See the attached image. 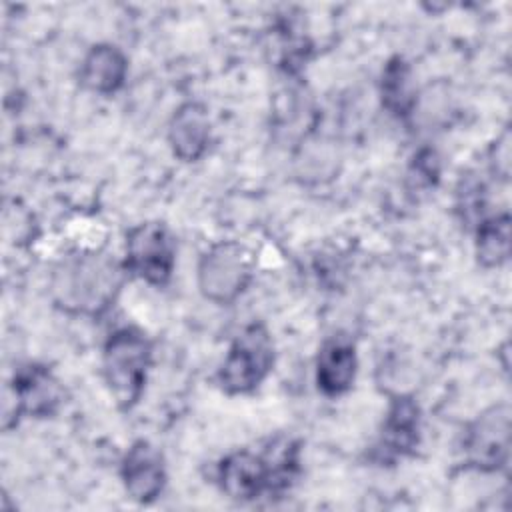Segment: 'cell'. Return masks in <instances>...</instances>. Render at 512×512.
Returning <instances> with one entry per match:
<instances>
[{
  "instance_id": "6da1fadb",
  "label": "cell",
  "mask_w": 512,
  "mask_h": 512,
  "mask_svg": "<svg viewBox=\"0 0 512 512\" xmlns=\"http://www.w3.org/2000/svg\"><path fill=\"white\" fill-rule=\"evenodd\" d=\"M126 274L124 264L106 252H70L50 272V300L64 314L98 318L118 300Z\"/></svg>"
},
{
  "instance_id": "7a4b0ae2",
  "label": "cell",
  "mask_w": 512,
  "mask_h": 512,
  "mask_svg": "<svg viewBox=\"0 0 512 512\" xmlns=\"http://www.w3.org/2000/svg\"><path fill=\"white\" fill-rule=\"evenodd\" d=\"M152 368V342L136 326L116 328L102 348V376L122 410H130L142 398Z\"/></svg>"
},
{
  "instance_id": "3957f363",
  "label": "cell",
  "mask_w": 512,
  "mask_h": 512,
  "mask_svg": "<svg viewBox=\"0 0 512 512\" xmlns=\"http://www.w3.org/2000/svg\"><path fill=\"white\" fill-rule=\"evenodd\" d=\"M254 270L256 260L246 244L220 240L202 252L196 266V284L208 302L230 306L248 290Z\"/></svg>"
},
{
  "instance_id": "277c9868",
  "label": "cell",
  "mask_w": 512,
  "mask_h": 512,
  "mask_svg": "<svg viewBox=\"0 0 512 512\" xmlns=\"http://www.w3.org/2000/svg\"><path fill=\"white\" fill-rule=\"evenodd\" d=\"M274 366V342L262 322L242 328L232 340L216 374L218 386L228 396L254 392Z\"/></svg>"
},
{
  "instance_id": "5b68a950",
  "label": "cell",
  "mask_w": 512,
  "mask_h": 512,
  "mask_svg": "<svg viewBox=\"0 0 512 512\" xmlns=\"http://www.w3.org/2000/svg\"><path fill=\"white\" fill-rule=\"evenodd\" d=\"M122 264L130 276L156 288L166 286L176 266V242L166 224L148 220L132 226L126 232Z\"/></svg>"
},
{
  "instance_id": "8992f818",
  "label": "cell",
  "mask_w": 512,
  "mask_h": 512,
  "mask_svg": "<svg viewBox=\"0 0 512 512\" xmlns=\"http://www.w3.org/2000/svg\"><path fill=\"white\" fill-rule=\"evenodd\" d=\"M510 420L508 402L492 404L466 424L460 440L464 466L478 472H498L510 458Z\"/></svg>"
},
{
  "instance_id": "52a82bcc",
  "label": "cell",
  "mask_w": 512,
  "mask_h": 512,
  "mask_svg": "<svg viewBox=\"0 0 512 512\" xmlns=\"http://www.w3.org/2000/svg\"><path fill=\"white\" fill-rule=\"evenodd\" d=\"M12 408L4 410V424L8 418L18 422L22 416L48 418L56 414L62 404V386L48 366L28 362L14 370L8 384Z\"/></svg>"
},
{
  "instance_id": "ba28073f",
  "label": "cell",
  "mask_w": 512,
  "mask_h": 512,
  "mask_svg": "<svg viewBox=\"0 0 512 512\" xmlns=\"http://www.w3.org/2000/svg\"><path fill=\"white\" fill-rule=\"evenodd\" d=\"M216 484L224 496L236 502H252L264 494L276 496L272 468L264 452L234 450L216 466Z\"/></svg>"
},
{
  "instance_id": "9c48e42d",
  "label": "cell",
  "mask_w": 512,
  "mask_h": 512,
  "mask_svg": "<svg viewBox=\"0 0 512 512\" xmlns=\"http://www.w3.org/2000/svg\"><path fill=\"white\" fill-rule=\"evenodd\" d=\"M420 420V406L410 394L392 396L370 458L384 466L410 456L420 442Z\"/></svg>"
},
{
  "instance_id": "30bf717a",
  "label": "cell",
  "mask_w": 512,
  "mask_h": 512,
  "mask_svg": "<svg viewBox=\"0 0 512 512\" xmlns=\"http://www.w3.org/2000/svg\"><path fill=\"white\" fill-rule=\"evenodd\" d=\"M126 494L138 504H152L164 492L166 464L160 450L148 440H136L120 462Z\"/></svg>"
},
{
  "instance_id": "8fae6325",
  "label": "cell",
  "mask_w": 512,
  "mask_h": 512,
  "mask_svg": "<svg viewBox=\"0 0 512 512\" xmlns=\"http://www.w3.org/2000/svg\"><path fill=\"white\" fill-rule=\"evenodd\" d=\"M166 140L180 162H198L212 142V122L202 102H182L170 116Z\"/></svg>"
},
{
  "instance_id": "7c38bea8",
  "label": "cell",
  "mask_w": 512,
  "mask_h": 512,
  "mask_svg": "<svg viewBox=\"0 0 512 512\" xmlns=\"http://www.w3.org/2000/svg\"><path fill=\"white\" fill-rule=\"evenodd\" d=\"M358 374V356L350 340L342 336L328 338L316 356V386L328 398L346 394Z\"/></svg>"
},
{
  "instance_id": "4fadbf2b",
  "label": "cell",
  "mask_w": 512,
  "mask_h": 512,
  "mask_svg": "<svg viewBox=\"0 0 512 512\" xmlns=\"http://www.w3.org/2000/svg\"><path fill=\"white\" fill-rule=\"evenodd\" d=\"M128 76V58L126 54L110 42H100L88 48L80 62L78 80L80 84L94 94L110 96L118 92Z\"/></svg>"
},
{
  "instance_id": "5bb4252c",
  "label": "cell",
  "mask_w": 512,
  "mask_h": 512,
  "mask_svg": "<svg viewBox=\"0 0 512 512\" xmlns=\"http://www.w3.org/2000/svg\"><path fill=\"white\" fill-rule=\"evenodd\" d=\"M380 100L382 106L396 118L404 120L418 108L416 84L412 68L402 56H392L380 76Z\"/></svg>"
},
{
  "instance_id": "9a60e30c",
  "label": "cell",
  "mask_w": 512,
  "mask_h": 512,
  "mask_svg": "<svg viewBox=\"0 0 512 512\" xmlns=\"http://www.w3.org/2000/svg\"><path fill=\"white\" fill-rule=\"evenodd\" d=\"M474 252L482 268H500L510 258V216L508 212L482 218L476 224Z\"/></svg>"
},
{
  "instance_id": "2e32d148",
  "label": "cell",
  "mask_w": 512,
  "mask_h": 512,
  "mask_svg": "<svg viewBox=\"0 0 512 512\" xmlns=\"http://www.w3.org/2000/svg\"><path fill=\"white\" fill-rule=\"evenodd\" d=\"M336 160V148L330 140L312 134L302 136L296 154V164L300 166L302 176L314 180L330 178L336 172Z\"/></svg>"
},
{
  "instance_id": "e0dca14e",
  "label": "cell",
  "mask_w": 512,
  "mask_h": 512,
  "mask_svg": "<svg viewBox=\"0 0 512 512\" xmlns=\"http://www.w3.org/2000/svg\"><path fill=\"white\" fill-rule=\"evenodd\" d=\"M440 176V162L434 150L424 148L420 150L410 166V178L414 180L416 188H430L438 182Z\"/></svg>"
}]
</instances>
